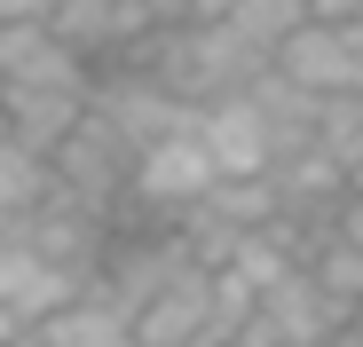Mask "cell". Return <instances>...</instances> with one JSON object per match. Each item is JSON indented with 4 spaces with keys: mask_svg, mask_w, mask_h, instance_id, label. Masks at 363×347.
Here are the masks:
<instances>
[{
    "mask_svg": "<svg viewBox=\"0 0 363 347\" xmlns=\"http://www.w3.org/2000/svg\"><path fill=\"white\" fill-rule=\"evenodd\" d=\"M127 72H150L166 95H182V103H221V95H245L277 55L269 47H253L245 32H237L229 16H213V24H158L135 55H118Z\"/></svg>",
    "mask_w": 363,
    "mask_h": 347,
    "instance_id": "6da1fadb",
    "label": "cell"
},
{
    "mask_svg": "<svg viewBox=\"0 0 363 347\" xmlns=\"http://www.w3.org/2000/svg\"><path fill=\"white\" fill-rule=\"evenodd\" d=\"M221 182V166L206 158L198 127H182L150 150H135V174H127V205L150 213V221H182L190 205H206V190Z\"/></svg>",
    "mask_w": 363,
    "mask_h": 347,
    "instance_id": "7a4b0ae2",
    "label": "cell"
},
{
    "mask_svg": "<svg viewBox=\"0 0 363 347\" xmlns=\"http://www.w3.org/2000/svg\"><path fill=\"white\" fill-rule=\"evenodd\" d=\"M55 198H72V205H87V213H118V205H127V174H135V150L127 142H118L111 135V119H95V110H87V119L64 135V142H55Z\"/></svg>",
    "mask_w": 363,
    "mask_h": 347,
    "instance_id": "3957f363",
    "label": "cell"
},
{
    "mask_svg": "<svg viewBox=\"0 0 363 347\" xmlns=\"http://www.w3.org/2000/svg\"><path fill=\"white\" fill-rule=\"evenodd\" d=\"M340 324H347V308L324 292V284H316L308 268H284L269 292L253 300V316H245V331H237V347H277V339H292V347H324Z\"/></svg>",
    "mask_w": 363,
    "mask_h": 347,
    "instance_id": "277c9868",
    "label": "cell"
},
{
    "mask_svg": "<svg viewBox=\"0 0 363 347\" xmlns=\"http://www.w3.org/2000/svg\"><path fill=\"white\" fill-rule=\"evenodd\" d=\"M0 87H95V64L48 16L40 24H0Z\"/></svg>",
    "mask_w": 363,
    "mask_h": 347,
    "instance_id": "5b68a950",
    "label": "cell"
},
{
    "mask_svg": "<svg viewBox=\"0 0 363 347\" xmlns=\"http://www.w3.org/2000/svg\"><path fill=\"white\" fill-rule=\"evenodd\" d=\"M72 292H79V284H72L64 268H55V261H48L40 245H24L16 229L0 237V308H9V316H16L24 331H32L40 316H55V308H64Z\"/></svg>",
    "mask_w": 363,
    "mask_h": 347,
    "instance_id": "8992f818",
    "label": "cell"
},
{
    "mask_svg": "<svg viewBox=\"0 0 363 347\" xmlns=\"http://www.w3.org/2000/svg\"><path fill=\"white\" fill-rule=\"evenodd\" d=\"M198 142H206V158H213L221 174H269V166H277V142H269V127H261L253 95L206 103V110H198Z\"/></svg>",
    "mask_w": 363,
    "mask_h": 347,
    "instance_id": "52a82bcc",
    "label": "cell"
},
{
    "mask_svg": "<svg viewBox=\"0 0 363 347\" xmlns=\"http://www.w3.org/2000/svg\"><path fill=\"white\" fill-rule=\"evenodd\" d=\"M277 72L292 87H308V95H347L355 87V47H347V24H324L308 16L284 47H277Z\"/></svg>",
    "mask_w": 363,
    "mask_h": 347,
    "instance_id": "ba28073f",
    "label": "cell"
},
{
    "mask_svg": "<svg viewBox=\"0 0 363 347\" xmlns=\"http://www.w3.org/2000/svg\"><path fill=\"white\" fill-rule=\"evenodd\" d=\"M32 339H40V347H135V316L118 308L103 284H79L55 316L32 324Z\"/></svg>",
    "mask_w": 363,
    "mask_h": 347,
    "instance_id": "9c48e42d",
    "label": "cell"
},
{
    "mask_svg": "<svg viewBox=\"0 0 363 347\" xmlns=\"http://www.w3.org/2000/svg\"><path fill=\"white\" fill-rule=\"evenodd\" d=\"M87 95H95V87H0V110H9V135H16L24 150L55 158V142L87 119Z\"/></svg>",
    "mask_w": 363,
    "mask_h": 347,
    "instance_id": "30bf717a",
    "label": "cell"
},
{
    "mask_svg": "<svg viewBox=\"0 0 363 347\" xmlns=\"http://www.w3.org/2000/svg\"><path fill=\"white\" fill-rule=\"evenodd\" d=\"M253 95V110H261V127H269V142H277V158H292V150H308L316 142V103L324 95H308V87H292L277 64L245 87Z\"/></svg>",
    "mask_w": 363,
    "mask_h": 347,
    "instance_id": "8fae6325",
    "label": "cell"
},
{
    "mask_svg": "<svg viewBox=\"0 0 363 347\" xmlns=\"http://www.w3.org/2000/svg\"><path fill=\"white\" fill-rule=\"evenodd\" d=\"M300 268H308V276L324 284V292H332V300H340L347 316L363 308V245H347L340 229H324V237L308 245V261H300Z\"/></svg>",
    "mask_w": 363,
    "mask_h": 347,
    "instance_id": "7c38bea8",
    "label": "cell"
},
{
    "mask_svg": "<svg viewBox=\"0 0 363 347\" xmlns=\"http://www.w3.org/2000/svg\"><path fill=\"white\" fill-rule=\"evenodd\" d=\"M316 150L347 166V182H363V95H324L316 103Z\"/></svg>",
    "mask_w": 363,
    "mask_h": 347,
    "instance_id": "4fadbf2b",
    "label": "cell"
},
{
    "mask_svg": "<svg viewBox=\"0 0 363 347\" xmlns=\"http://www.w3.org/2000/svg\"><path fill=\"white\" fill-rule=\"evenodd\" d=\"M229 24L245 32L253 47H269V55H277L300 24H308V0H229Z\"/></svg>",
    "mask_w": 363,
    "mask_h": 347,
    "instance_id": "5bb4252c",
    "label": "cell"
},
{
    "mask_svg": "<svg viewBox=\"0 0 363 347\" xmlns=\"http://www.w3.org/2000/svg\"><path fill=\"white\" fill-rule=\"evenodd\" d=\"M143 8L158 24H213V16H229V0H143Z\"/></svg>",
    "mask_w": 363,
    "mask_h": 347,
    "instance_id": "9a60e30c",
    "label": "cell"
},
{
    "mask_svg": "<svg viewBox=\"0 0 363 347\" xmlns=\"http://www.w3.org/2000/svg\"><path fill=\"white\" fill-rule=\"evenodd\" d=\"M332 229H340L347 245H363V190H347V198H340V213H332Z\"/></svg>",
    "mask_w": 363,
    "mask_h": 347,
    "instance_id": "2e32d148",
    "label": "cell"
},
{
    "mask_svg": "<svg viewBox=\"0 0 363 347\" xmlns=\"http://www.w3.org/2000/svg\"><path fill=\"white\" fill-rule=\"evenodd\" d=\"M55 16V0H0V24H40Z\"/></svg>",
    "mask_w": 363,
    "mask_h": 347,
    "instance_id": "e0dca14e",
    "label": "cell"
},
{
    "mask_svg": "<svg viewBox=\"0 0 363 347\" xmlns=\"http://www.w3.org/2000/svg\"><path fill=\"white\" fill-rule=\"evenodd\" d=\"M347 47H355V95H363V16L347 24Z\"/></svg>",
    "mask_w": 363,
    "mask_h": 347,
    "instance_id": "ac0fdd59",
    "label": "cell"
},
{
    "mask_svg": "<svg viewBox=\"0 0 363 347\" xmlns=\"http://www.w3.org/2000/svg\"><path fill=\"white\" fill-rule=\"evenodd\" d=\"M0 142H9V110H0Z\"/></svg>",
    "mask_w": 363,
    "mask_h": 347,
    "instance_id": "d6986e66",
    "label": "cell"
},
{
    "mask_svg": "<svg viewBox=\"0 0 363 347\" xmlns=\"http://www.w3.org/2000/svg\"><path fill=\"white\" fill-rule=\"evenodd\" d=\"M277 347H292V339H277Z\"/></svg>",
    "mask_w": 363,
    "mask_h": 347,
    "instance_id": "ffe728a7",
    "label": "cell"
}]
</instances>
